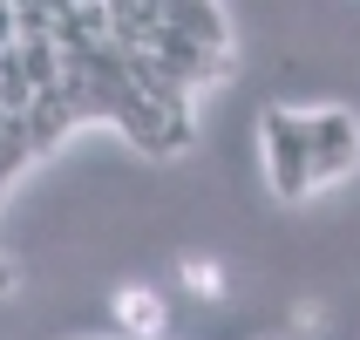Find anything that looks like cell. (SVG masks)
<instances>
[{
  "label": "cell",
  "instance_id": "cell-1",
  "mask_svg": "<svg viewBox=\"0 0 360 340\" xmlns=\"http://www.w3.org/2000/svg\"><path fill=\"white\" fill-rule=\"evenodd\" d=\"M259 150H265V184H272L279 204H306L313 191H320V177H313V122H306V109L272 102V109L259 116Z\"/></svg>",
  "mask_w": 360,
  "mask_h": 340
},
{
  "label": "cell",
  "instance_id": "cell-2",
  "mask_svg": "<svg viewBox=\"0 0 360 340\" xmlns=\"http://www.w3.org/2000/svg\"><path fill=\"white\" fill-rule=\"evenodd\" d=\"M306 122H313V177L340 184L360 170V116L354 109H340V102H320V109H306Z\"/></svg>",
  "mask_w": 360,
  "mask_h": 340
},
{
  "label": "cell",
  "instance_id": "cell-3",
  "mask_svg": "<svg viewBox=\"0 0 360 340\" xmlns=\"http://www.w3.org/2000/svg\"><path fill=\"white\" fill-rule=\"evenodd\" d=\"M116 320H122V334L150 340V334H163V300L150 293V286H122L116 293Z\"/></svg>",
  "mask_w": 360,
  "mask_h": 340
},
{
  "label": "cell",
  "instance_id": "cell-4",
  "mask_svg": "<svg viewBox=\"0 0 360 340\" xmlns=\"http://www.w3.org/2000/svg\"><path fill=\"white\" fill-rule=\"evenodd\" d=\"M184 286H191V293H204V300H224V272H218V259H184Z\"/></svg>",
  "mask_w": 360,
  "mask_h": 340
}]
</instances>
